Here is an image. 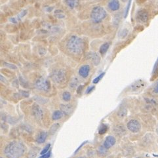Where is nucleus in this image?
I'll use <instances>...</instances> for the list:
<instances>
[{
	"mask_svg": "<svg viewBox=\"0 0 158 158\" xmlns=\"http://www.w3.org/2000/svg\"><path fill=\"white\" fill-rule=\"evenodd\" d=\"M25 147L19 141H13L8 144L4 149V154L7 158H20L24 154Z\"/></svg>",
	"mask_w": 158,
	"mask_h": 158,
	"instance_id": "obj_1",
	"label": "nucleus"
},
{
	"mask_svg": "<svg viewBox=\"0 0 158 158\" xmlns=\"http://www.w3.org/2000/svg\"><path fill=\"white\" fill-rule=\"evenodd\" d=\"M66 48L70 53L73 54H80L83 49V42L78 36H72L67 42Z\"/></svg>",
	"mask_w": 158,
	"mask_h": 158,
	"instance_id": "obj_2",
	"label": "nucleus"
},
{
	"mask_svg": "<svg viewBox=\"0 0 158 158\" xmlns=\"http://www.w3.org/2000/svg\"><path fill=\"white\" fill-rule=\"evenodd\" d=\"M107 13L103 7L96 6L93 8L91 13V19L95 23H100L106 17Z\"/></svg>",
	"mask_w": 158,
	"mask_h": 158,
	"instance_id": "obj_3",
	"label": "nucleus"
},
{
	"mask_svg": "<svg viewBox=\"0 0 158 158\" xmlns=\"http://www.w3.org/2000/svg\"><path fill=\"white\" fill-rule=\"evenodd\" d=\"M35 87H36V89L39 90V91L47 92L50 90L51 84L49 81L47 80L46 78L43 77V76H40L36 80L35 82Z\"/></svg>",
	"mask_w": 158,
	"mask_h": 158,
	"instance_id": "obj_4",
	"label": "nucleus"
},
{
	"mask_svg": "<svg viewBox=\"0 0 158 158\" xmlns=\"http://www.w3.org/2000/svg\"><path fill=\"white\" fill-rule=\"evenodd\" d=\"M51 78L56 83H63L64 82H65L66 80V75L65 72L62 69L56 70L52 73Z\"/></svg>",
	"mask_w": 158,
	"mask_h": 158,
	"instance_id": "obj_5",
	"label": "nucleus"
},
{
	"mask_svg": "<svg viewBox=\"0 0 158 158\" xmlns=\"http://www.w3.org/2000/svg\"><path fill=\"white\" fill-rule=\"evenodd\" d=\"M127 128L129 131L133 133H137L140 132L141 129V125L140 122L137 120H131L127 124Z\"/></svg>",
	"mask_w": 158,
	"mask_h": 158,
	"instance_id": "obj_6",
	"label": "nucleus"
},
{
	"mask_svg": "<svg viewBox=\"0 0 158 158\" xmlns=\"http://www.w3.org/2000/svg\"><path fill=\"white\" fill-rule=\"evenodd\" d=\"M32 114L38 120H40L43 117V112L41 107L37 104H33L32 106Z\"/></svg>",
	"mask_w": 158,
	"mask_h": 158,
	"instance_id": "obj_7",
	"label": "nucleus"
},
{
	"mask_svg": "<svg viewBox=\"0 0 158 158\" xmlns=\"http://www.w3.org/2000/svg\"><path fill=\"white\" fill-rule=\"evenodd\" d=\"M137 19L140 22H146L148 19V14L146 11H139L137 14Z\"/></svg>",
	"mask_w": 158,
	"mask_h": 158,
	"instance_id": "obj_8",
	"label": "nucleus"
},
{
	"mask_svg": "<svg viewBox=\"0 0 158 158\" xmlns=\"http://www.w3.org/2000/svg\"><path fill=\"white\" fill-rule=\"evenodd\" d=\"M90 70H91V68L89 65L85 64V65H83L81 67H80V68L79 69V74L83 78H86L88 77V75L89 74Z\"/></svg>",
	"mask_w": 158,
	"mask_h": 158,
	"instance_id": "obj_9",
	"label": "nucleus"
},
{
	"mask_svg": "<svg viewBox=\"0 0 158 158\" xmlns=\"http://www.w3.org/2000/svg\"><path fill=\"white\" fill-rule=\"evenodd\" d=\"M88 58L91 60L93 64L95 66H98L100 64V58L97 53H89L88 54Z\"/></svg>",
	"mask_w": 158,
	"mask_h": 158,
	"instance_id": "obj_10",
	"label": "nucleus"
},
{
	"mask_svg": "<svg viewBox=\"0 0 158 158\" xmlns=\"http://www.w3.org/2000/svg\"><path fill=\"white\" fill-rule=\"evenodd\" d=\"M115 142H116V140L114 137L108 136L106 138L105 140H104V146L106 149H109L112 148L115 144Z\"/></svg>",
	"mask_w": 158,
	"mask_h": 158,
	"instance_id": "obj_11",
	"label": "nucleus"
},
{
	"mask_svg": "<svg viewBox=\"0 0 158 158\" xmlns=\"http://www.w3.org/2000/svg\"><path fill=\"white\" fill-rule=\"evenodd\" d=\"M109 9L112 11H116L119 10L120 4L118 0H110L108 3Z\"/></svg>",
	"mask_w": 158,
	"mask_h": 158,
	"instance_id": "obj_12",
	"label": "nucleus"
},
{
	"mask_svg": "<svg viewBox=\"0 0 158 158\" xmlns=\"http://www.w3.org/2000/svg\"><path fill=\"white\" fill-rule=\"evenodd\" d=\"M114 132L117 135H120V136H123V135H125L126 133V129L124 127L123 125H117L115 126L114 129Z\"/></svg>",
	"mask_w": 158,
	"mask_h": 158,
	"instance_id": "obj_13",
	"label": "nucleus"
},
{
	"mask_svg": "<svg viewBox=\"0 0 158 158\" xmlns=\"http://www.w3.org/2000/svg\"><path fill=\"white\" fill-rule=\"evenodd\" d=\"M60 110L64 114L68 115L73 111V107L70 104H61Z\"/></svg>",
	"mask_w": 158,
	"mask_h": 158,
	"instance_id": "obj_14",
	"label": "nucleus"
},
{
	"mask_svg": "<svg viewBox=\"0 0 158 158\" xmlns=\"http://www.w3.org/2000/svg\"><path fill=\"white\" fill-rule=\"evenodd\" d=\"M47 133L46 131H41L39 133L38 136L37 137V139H36V141L38 144H42L47 139Z\"/></svg>",
	"mask_w": 158,
	"mask_h": 158,
	"instance_id": "obj_15",
	"label": "nucleus"
},
{
	"mask_svg": "<svg viewBox=\"0 0 158 158\" xmlns=\"http://www.w3.org/2000/svg\"><path fill=\"white\" fill-rule=\"evenodd\" d=\"M65 4L70 9H74L79 4V0H65Z\"/></svg>",
	"mask_w": 158,
	"mask_h": 158,
	"instance_id": "obj_16",
	"label": "nucleus"
},
{
	"mask_svg": "<svg viewBox=\"0 0 158 158\" xmlns=\"http://www.w3.org/2000/svg\"><path fill=\"white\" fill-rule=\"evenodd\" d=\"M64 113L61 110H56L53 113L52 118L53 120H58L63 117Z\"/></svg>",
	"mask_w": 158,
	"mask_h": 158,
	"instance_id": "obj_17",
	"label": "nucleus"
},
{
	"mask_svg": "<svg viewBox=\"0 0 158 158\" xmlns=\"http://www.w3.org/2000/svg\"><path fill=\"white\" fill-rule=\"evenodd\" d=\"M110 47V44L108 43H104L100 47V53L102 55H104L105 53L108 51V50Z\"/></svg>",
	"mask_w": 158,
	"mask_h": 158,
	"instance_id": "obj_18",
	"label": "nucleus"
},
{
	"mask_svg": "<svg viewBox=\"0 0 158 158\" xmlns=\"http://www.w3.org/2000/svg\"><path fill=\"white\" fill-rule=\"evenodd\" d=\"M107 149L104 146H100L99 148H98V155H100V156H105V155H106L107 154Z\"/></svg>",
	"mask_w": 158,
	"mask_h": 158,
	"instance_id": "obj_19",
	"label": "nucleus"
},
{
	"mask_svg": "<svg viewBox=\"0 0 158 158\" xmlns=\"http://www.w3.org/2000/svg\"><path fill=\"white\" fill-rule=\"evenodd\" d=\"M27 13H28V11L27 10H23V11H22L21 13H20L19 15L16 16V21H17L18 22L19 21H21V20L22 19V18H24L25 16H26L27 15Z\"/></svg>",
	"mask_w": 158,
	"mask_h": 158,
	"instance_id": "obj_20",
	"label": "nucleus"
},
{
	"mask_svg": "<svg viewBox=\"0 0 158 158\" xmlns=\"http://www.w3.org/2000/svg\"><path fill=\"white\" fill-rule=\"evenodd\" d=\"M107 131H108V126L105 125V124H102V125H101V126L100 127L98 132H99L100 135H104L106 133Z\"/></svg>",
	"mask_w": 158,
	"mask_h": 158,
	"instance_id": "obj_21",
	"label": "nucleus"
},
{
	"mask_svg": "<svg viewBox=\"0 0 158 158\" xmlns=\"http://www.w3.org/2000/svg\"><path fill=\"white\" fill-rule=\"evenodd\" d=\"M127 109L125 108H123L120 109L119 112L117 113L118 116L120 117H124L127 115Z\"/></svg>",
	"mask_w": 158,
	"mask_h": 158,
	"instance_id": "obj_22",
	"label": "nucleus"
},
{
	"mask_svg": "<svg viewBox=\"0 0 158 158\" xmlns=\"http://www.w3.org/2000/svg\"><path fill=\"white\" fill-rule=\"evenodd\" d=\"M33 99L41 104H45L47 102V99H46V98H44L43 97H38V96H36V97H33Z\"/></svg>",
	"mask_w": 158,
	"mask_h": 158,
	"instance_id": "obj_23",
	"label": "nucleus"
},
{
	"mask_svg": "<svg viewBox=\"0 0 158 158\" xmlns=\"http://www.w3.org/2000/svg\"><path fill=\"white\" fill-rule=\"evenodd\" d=\"M63 98L64 101H69L71 99V94L70 93L65 91L63 93Z\"/></svg>",
	"mask_w": 158,
	"mask_h": 158,
	"instance_id": "obj_24",
	"label": "nucleus"
},
{
	"mask_svg": "<svg viewBox=\"0 0 158 158\" xmlns=\"http://www.w3.org/2000/svg\"><path fill=\"white\" fill-rule=\"evenodd\" d=\"M104 74H105V72L101 73V74H100L99 75L97 76V78H95L94 79V80H93V83H94V84H97V83H98L101 80H102V78L104 77Z\"/></svg>",
	"mask_w": 158,
	"mask_h": 158,
	"instance_id": "obj_25",
	"label": "nucleus"
},
{
	"mask_svg": "<svg viewBox=\"0 0 158 158\" xmlns=\"http://www.w3.org/2000/svg\"><path fill=\"white\" fill-rule=\"evenodd\" d=\"M59 127H60V125H59L58 123H55L54 124V125H53L52 127H51V128L50 129V134H54L55 132L57 131V129H58Z\"/></svg>",
	"mask_w": 158,
	"mask_h": 158,
	"instance_id": "obj_26",
	"label": "nucleus"
},
{
	"mask_svg": "<svg viewBox=\"0 0 158 158\" xmlns=\"http://www.w3.org/2000/svg\"><path fill=\"white\" fill-rule=\"evenodd\" d=\"M4 66L5 67L7 68H9L11 70H16L17 69V66H15V64L9 63H4Z\"/></svg>",
	"mask_w": 158,
	"mask_h": 158,
	"instance_id": "obj_27",
	"label": "nucleus"
},
{
	"mask_svg": "<svg viewBox=\"0 0 158 158\" xmlns=\"http://www.w3.org/2000/svg\"><path fill=\"white\" fill-rule=\"evenodd\" d=\"M127 33H128L127 30L123 29V30H121V32H120V33H119V37H120L121 38H125V37H126V36L127 35Z\"/></svg>",
	"mask_w": 158,
	"mask_h": 158,
	"instance_id": "obj_28",
	"label": "nucleus"
},
{
	"mask_svg": "<svg viewBox=\"0 0 158 158\" xmlns=\"http://www.w3.org/2000/svg\"><path fill=\"white\" fill-rule=\"evenodd\" d=\"M50 146H51L50 144H47L46 146H45V148H43V149H42V151L41 152V156H42V155H43L47 153V152H49V148H50Z\"/></svg>",
	"mask_w": 158,
	"mask_h": 158,
	"instance_id": "obj_29",
	"label": "nucleus"
},
{
	"mask_svg": "<svg viewBox=\"0 0 158 158\" xmlns=\"http://www.w3.org/2000/svg\"><path fill=\"white\" fill-rule=\"evenodd\" d=\"M131 2V0H129V2H128V4H127V7H126V9H125V15H124V17H125V18L127 17V14H128L129 9V8H130Z\"/></svg>",
	"mask_w": 158,
	"mask_h": 158,
	"instance_id": "obj_30",
	"label": "nucleus"
},
{
	"mask_svg": "<svg viewBox=\"0 0 158 158\" xmlns=\"http://www.w3.org/2000/svg\"><path fill=\"white\" fill-rule=\"evenodd\" d=\"M50 156H51V152L49 151L47 153L42 155V156H41L39 158H49Z\"/></svg>",
	"mask_w": 158,
	"mask_h": 158,
	"instance_id": "obj_31",
	"label": "nucleus"
},
{
	"mask_svg": "<svg viewBox=\"0 0 158 158\" xmlns=\"http://www.w3.org/2000/svg\"><path fill=\"white\" fill-rule=\"evenodd\" d=\"M39 55H43L46 53V50L43 49V48H40V49H39Z\"/></svg>",
	"mask_w": 158,
	"mask_h": 158,
	"instance_id": "obj_32",
	"label": "nucleus"
},
{
	"mask_svg": "<svg viewBox=\"0 0 158 158\" xmlns=\"http://www.w3.org/2000/svg\"><path fill=\"white\" fill-rule=\"evenodd\" d=\"M95 89V86H91V87H89L88 89H87V91H86V93L87 94H89V93H91L93 89Z\"/></svg>",
	"mask_w": 158,
	"mask_h": 158,
	"instance_id": "obj_33",
	"label": "nucleus"
},
{
	"mask_svg": "<svg viewBox=\"0 0 158 158\" xmlns=\"http://www.w3.org/2000/svg\"><path fill=\"white\" fill-rule=\"evenodd\" d=\"M153 91H154V93H156V94H158V82L156 84V85L154 86Z\"/></svg>",
	"mask_w": 158,
	"mask_h": 158,
	"instance_id": "obj_34",
	"label": "nucleus"
},
{
	"mask_svg": "<svg viewBox=\"0 0 158 158\" xmlns=\"http://www.w3.org/2000/svg\"><path fill=\"white\" fill-rule=\"evenodd\" d=\"M21 93L22 95H23L24 97H28V96H29V93H28V92L26 91H21Z\"/></svg>",
	"mask_w": 158,
	"mask_h": 158,
	"instance_id": "obj_35",
	"label": "nucleus"
},
{
	"mask_svg": "<svg viewBox=\"0 0 158 158\" xmlns=\"http://www.w3.org/2000/svg\"><path fill=\"white\" fill-rule=\"evenodd\" d=\"M56 17H57V18H58V19H63V18H64V17H65V15H61V14L60 13V14H56Z\"/></svg>",
	"mask_w": 158,
	"mask_h": 158,
	"instance_id": "obj_36",
	"label": "nucleus"
},
{
	"mask_svg": "<svg viewBox=\"0 0 158 158\" xmlns=\"http://www.w3.org/2000/svg\"><path fill=\"white\" fill-rule=\"evenodd\" d=\"M136 158H143V157H136Z\"/></svg>",
	"mask_w": 158,
	"mask_h": 158,
	"instance_id": "obj_37",
	"label": "nucleus"
},
{
	"mask_svg": "<svg viewBox=\"0 0 158 158\" xmlns=\"http://www.w3.org/2000/svg\"><path fill=\"white\" fill-rule=\"evenodd\" d=\"M77 158H85V157H77Z\"/></svg>",
	"mask_w": 158,
	"mask_h": 158,
	"instance_id": "obj_38",
	"label": "nucleus"
},
{
	"mask_svg": "<svg viewBox=\"0 0 158 158\" xmlns=\"http://www.w3.org/2000/svg\"><path fill=\"white\" fill-rule=\"evenodd\" d=\"M1 158H4V157H1Z\"/></svg>",
	"mask_w": 158,
	"mask_h": 158,
	"instance_id": "obj_39",
	"label": "nucleus"
}]
</instances>
